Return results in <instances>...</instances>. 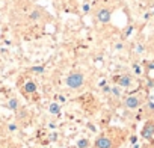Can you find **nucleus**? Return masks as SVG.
<instances>
[{
    "instance_id": "nucleus-15",
    "label": "nucleus",
    "mask_w": 154,
    "mask_h": 148,
    "mask_svg": "<svg viewBox=\"0 0 154 148\" xmlns=\"http://www.w3.org/2000/svg\"><path fill=\"white\" fill-rule=\"evenodd\" d=\"M133 68H134V72H136V74H140V72H142V71H140V66H139V65H134Z\"/></svg>"
},
{
    "instance_id": "nucleus-3",
    "label": "nucleus",
    "mask_w": 154,
    "mask_h": 148,
    "mask_svg": "<svg viewBox=\"0 0 154 148\" xmlns=\"http://www.w3.org/2000/svg\"><path fill=\"white\" fill-rule=\"evenodd\" d=\"M139 104H140V100H139L137 97H134V95L127 97L125 101H124V106H125L127 109H136V107H139Z\"/></svg>"
},
{
    "instance_id": "nucleus-11",
    "label": "nucleus",
    "mask_w": 154,
    "mask_h": 148,
    "mask_svg": "<svg viewBox=\"0 0 154 148\" xmlns=\"http://www.w3.org/2000/svg\"><path fill=\"white\" fill-rule=\"evenodd\" d=\"M89 146V140L88 139H80L77 142V148H88Z\"/></svg>"
},
{
    "instance_id": "nucleus-4",
    "label": "nucleus",
    "mask_w": 154,
    "mask_h": 148,
    "mask_svg": "<svg viewBox=\"0 0 154 148\" xmlns=\"http://www.w3.org/2000/svg\"><path fill=\"white\" fill-rule=\"evenodd\" d=\"M95 146L97 148H112V140L106 136H101L95 140Z\"/></svg>"
},
{
    "instance_id": "nucleus-1",
    "label": "nucleus",
    "mask_w": 154,
    "mask_h": 148,
    "mask_svg": "<svg viewBox=\"0 0 154 148\" xmlns=\"http://www.w3.org/2000/svg\"><path fill=\"white\" fill-rule=\"evenodd\" d=\"M83 83H85V77H83L82 72L74 71L66 77V86L71 88V89H79Z\"/></svg>"
},
{
    "instance_id": "nucleus-5",
    "label": "nucleus",
    "mask_w": 154,
    "mask_h": 148,
    "mask_svg": "<svg viewBox=\"0 0 154 148\" xmlns=\"http://www.w3.org/2000/svg\"><path fill=\"white\" fill-rule=\"evenodd\" d=\"M142 136H143L145 139H151V137L154 136V124H152V122H149V124H146V125L143 127Z\"/></svg>"
},
{
    "instance_id": "nucleus-14",
    "label": "nucleus",
    "mask_w": 154,
    "mask_h": 148,
    "mask_svg": "<svg viewBox=\"0 0 154 148\" xmlns=\"http://www.w3.org/2000/svg\"><path fill=\"white\" fill-rule=\"evenodd\" d=\"M8 130H9V131H15V130H17V124H9V125H8Z\"/></svg>"
},
{
    "instance_id": "nucleus-6",
    "label": "nucleus",
    "mask_w": 154,
    "mask_h": 148,
    "mask_svg": "<svg viewBox=\"0 0 154 148\" xmlns=\"http://www.w3.org/2000/svg\"><path fill=\"white\" fill-rule=\"evenodd\" d=\"M131 77L130 76H121L119 79H118V86H121V88H128V86H131Z\"/></svg>"
},
{
    "instance_id": "nucleus-9",
    "label": "nucleus",
    "mask_w": 154,
    "mask_h": 148,
    "mask_svg": "<svg viewBox=\"0 0 154 148\" xmlns=\"http://www.w3.org/2000/svg\"><path fill=\"white\" fill-rule=\"evenodd\" d=\"M48 112L53 113V115H59V113H60V106H59V103H51V104L48 106Z\"/></svg>"
},
{
    "instance_id": "nucleus-13",
    "label": "nucleus",
    "mask_w": 154,
    "mask_h": 148,
    "mask_svg": "<svg viewBox=\"0 0 154 148\" xmlns=\"http://www.w3.org/2000/svg\"><path fill=\"white\" fill-rule=\"evenodd\" d=\"M32 71H33V72L41 74V72H44V66H33V68H32Z\"/></svg>"
},
{
    "instance_id": "nucleus-17",
    "label": "nucleus",
    "mask_w": 154,
    "mask_h": 148,
    "mask_svg": "<svg viewBox=\"0 0 154 148\" xmlns=\"http://www.w3.org/2000/svg\"><path fill=\"white\" fill-rule=\"evenodd\" d=\"M104 92H107V94H109V92H110V88H109V86H104Z\"/></svg>"
},
{
    "instance_id": "nucleus-8",
    "label": "nucleus",
    "mask_w": 154,
    "mask_h": 148,
    "mask_svg": "<svg viewBox=\"0 0 154 148\" xmlns=\"http://www.w3.org/2000/svg\"><path fill=\"white\" fill-rule=\"evenodd\" d=\"M29 18H30V21H39V20L42 18V12H41L39 9H33V11L30 12Z\"/></svg>"
},
{
    "instance_id": "nucleus-10",
    "label": "nucleus",
    "mask_w": 154,
    "mask_h": 148,
    "mask_svg": "<svg viewBox=\"0 0 154 148\" xmlns=\"http://www.w3.org/2000/svg\"><path fill=\"white\" fill-rule=\"evenodd\" d=\"M8 107L12 109V110H15V109L18 107V100H17V98H11L9 103H8Z\"/></svg>"
},
{
    "instance_id": "nucleus-7",
    "label": "nucleus",
    "mask_w": 154,
    "mask_h": 148,
    "mask_svg": "<svg viewBox=\"0 0 154 148\" xmlns=\"http://www.w3.org/2000/svg\"><path fill=\"white\" fill-rule=\"evenodd\" d=\"M23 89H24V92H26V94H35V92H36V83H35V82H32V80H29V82H26V83H24Z\"/></svg>"
},
{
    "instance_id": "nucleus-12",
    "label": "nucleus",
    "mask_w": 154,
    "mask_h": 148,
    "mask_svg": "<svg viewBox=\"0 0 154 148\" xmlns=\"http://www.w3.org/2000/svg\"><path fill=\"white\" fill-rule=\"evenodd\" d=\"M110 92H112L115 97H119V95H121V86H113V88H110Z\"/></svg>"
},
{
    "instance_id": "nucleus-16",
    "label": "nucleus",
    "mask_w": 154,
    "mask_h": 148,
    "mask_svg": "<svg viewBox=\"0 0 154 148\" xmlns=\"http://www.w3.org/2000/svg\"><path fill=\"white\" fill-rule=\"evenodd\" d=\"M83 11L88 12V11H89V5H85V6H83Z\"/></svg>"
},
{
    "instance_id": "nucleus-2",
    "label": "nucleus",
    "mask_w": 154,
    "mask_h": 148,
    "mask_svg": "<svg viewBox=\"0 0 154 148\" xmlns=\"http://www.w3.org/2000/svg\"><path fill=\"white\" fill-rule=\"evenodd\" d=\"M110 18H112V12H110V9H107V8H101V9L97 12V20H98L100 23H103V24L109 23Z\"/></svg>"
}]
</instances>
